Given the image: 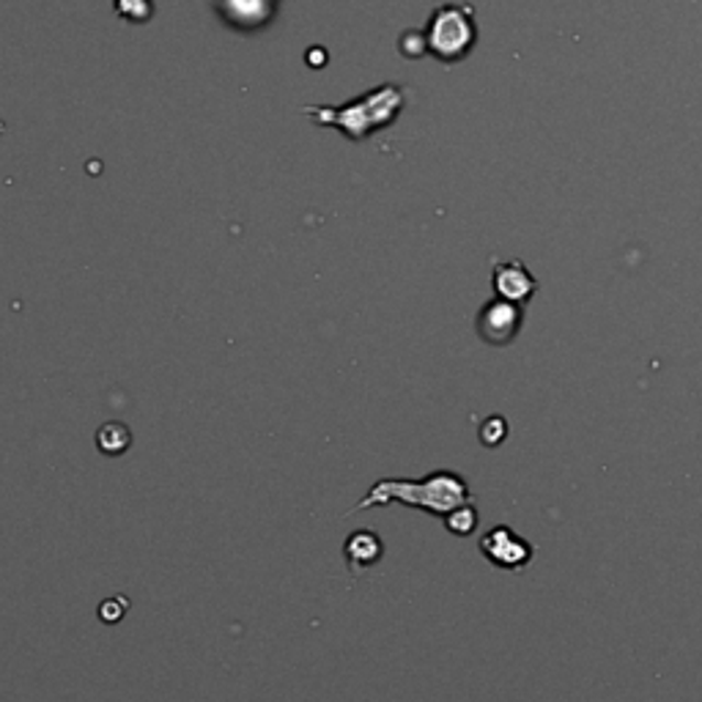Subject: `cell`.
<instances>
[{"label":"cell","mask_w":702,"mask_h":702,"mask_svg":"<svg viewBox=\"0 0 702 702\" xmlns=\"http://www.w3.org/2000/svg\"><path fill=\"white\" fill-rule=\"evenodd\" d=\"M475 44V22L467 6H442L429 25V50L442 61H458Z\"/></svg>","instance_id":"7a4b0ae2"},{"label":"cell","mask_w":702,"mask_h":702,"mask_svg":"<svg viewBox=\"0 0 702 702\" xmlns=\"http://www.w3.org/2000/svg\"><path fill=\"white\" fill-rule=\"evenodd\" d=\"M445 527L453 532V536H469L472 530L477 527V514L469 503H464L462 508L451 510L445 516Z\"/></svg>","instance_id":"ba28073f"},{"label":"cell","mask_w":702,"mask_h":702,"mask_svg":"<svg viewBox=\"0 0 702 702\" xmlns=\"http://www.w3.org/2000/svg\"><path fill=\"white\" fill-rule=\"evenodd\" d=\"M538 283L530 274V269L521 261H508V263H497L494 267V291H497L503 300L508 302H527L532 294H536Z\"/></svg>","instance_id":"5b68a950"},{"label":"cell","mask_w":702,"mask_h":702,"mask_svg":"<svg viewBox=\"0 0 702 702\" xmlns=\"http://www.w3.org/2000/svg\"><path fill=\"white\" fill-rule=\"evenodd\" d=\"M401 503L409 508L431 510V514L442 516L445 519L451 510L462 508L464 503H469V488L464 483V477H458L451 469H436L431 475H425L423 480H401V477H385V480H376L368 488L363 499L357 503L354 510H368L376 505H390Z\"/></svg>","instance_id":"6da1fadb"},{"label":"cell","mask_w":702,"mask_h":702,"mask_svg":"<svg viewBox=\"0 0 702 702\" xmlns=\"http://www.w3.org/2000/svg\"><path fill=\"white\" fill-rule=\"evenodd\" d=\"M480 552L486 554L488 563H494L497 569L519 571L530 563L532 547L525 538L516 536L510 527H494L486 536L480 538Z\"/></svg>","instance_id":"3957f363"},{"label":"cell","mask_w":702,"mask_h":702,"mask_svg":"<svg viewBox=\"0 0 702 702\" xmlns=\"http://www.w3.org/2000/svg\"><path fill=\"white\" fill-rule=\"evenodd\" d=\"M344 558L354 574L374 569V565L385 558V543H381L379 532L354 530L344 543Z\"/></svg>","instance_id":"8992f818"},{"label":"cell","mask_w":702,"mask_h":702,"mask_svg":"<svg viewBox=\"0 0 702 702\" xmlns=\"http://www.w3.org/2000/svg\"><path fill=\"white\" fill-rule=\"evenodd\" d=\"M99 620L108 623V626H114V623L121 620L123 615H127V598H108L102 606H99Z\"/></svg>","instance_id":"30bf717a"},{"label":"cell","mask_w":702,"mask_h":702,"mask_svg":"<svg viewBox=\"0 0 702 702\" xmlns=\"http://www.w3.org/2000/svg\"><path fill=\"white\" fill-rule=\"evenodd\" d=\"M97 447L102 456H110V458L123 456V453L132 447V431H129L123 423H118V420H110V423L99 425Z\"/></svg>","instance_id":"52a82bcc"},{"label":"cell","mask_w":702,"mask_h":702,"mask_svg":"<svg viewBox=\"0 0 702 702\" xmlns=\"http://www.w3.org/2000/svg\"><path fill=\"white\" fill-rule=\"evenodd\" d=\"M508 436V423L503 418H488L480 425V442L488 447H497Z\"/></svg>","instance_id":"9c48e42d"},{"label":"cell","mask_w":702,"mask_h":702,"mask_svg":"<svg viewBox=\"0 0 702 702\" xmlns=\"http://www.w3.org/2000/svg\"><path fill=\"white\" fill-rule=\"evenodd\" d=\"M519 327H521L519 302H508L503 300V296L488 302V305L480 311V316H477V333H480V338L486 341V344H494V346L510 344V341L516 338V333H519Z\"/></svg>","instance_id":"277c9868"}]
</instances>
